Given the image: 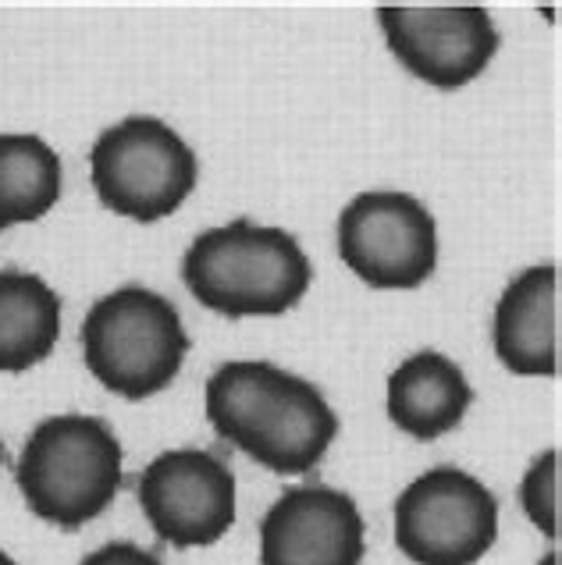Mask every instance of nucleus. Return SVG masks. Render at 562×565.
Returning a JSON list of instances; mask_svg holds the SVG:
<instances>
[{
  "instance_id": "nucleus-1",
  "label": "nucleus",
  "mask_w": 562,
  "mask_h": 565,
  "mask_svg": "<svg viewBox=\"0 0 562 565\" xmlns=\"http://www.w3.org/2000/svg\"><path fill=\"white\" fill-rule=\"evenodd\" d=\"M203 409L218 438L278 477L317 470L339 438V416L317 384L261 360L218 366L206 381Z\"/></svg>"
},
{
  "instance_id": "nucleus-2",
  "label": "nucleus",
  "mask_w": 562,
  "mask_h": 565,
  "mask_svg": "<svg viewBox=\"0 0 562 565\" xmlns=\"http://www.w3.org/2000/svg\"><path fill=\"white\" fill-rule=\"evenodd\" d=\"M182 281L192 299L221 317H282L310 292L314 267L285 228L229 221L192 238Z\"/></svg>"
},
{
  "instance_id": "nucleus-3",
  "label": "nucleus",
  "mask_w": 562,
  "mask_h": 565,
  "mask_svg": "<svg viewBox=\"0 0 562 565\" xmlns=\"http://www.w3.org/2000/svg\"><path fill=\"white\" fill-rule=\"evenodd\" d=\"M25 505L43 523L78 530L104 515L121 491L125 451L107 419L86 413L46 416L29 430L14 462Z\"/></svg>"
},
{
  "instance_id": "nucleus-4",
  "label": "nucleus",
  "mask_w": 562,
  "mask_h": 565,
  "mask_svg": "<svg viewBox=\"0 0 562 565\" xmlns=\"http://www.w3.org/2000/svg\"><path fill=\"white\" fill-rule=\"evenodd\" d=\"M78 338L89 374L128 402L174 384L189 352L179 310L147 285H121L96 299Z\"/></svg>"
},
{
  "instance_id": "nucleus-5",
  "label": "nucleus",
  "mask_w": 562,
  "mask_h": 565,
  "mask_svg": "<svg viewBox=\"0 0 562 565\" xmlns=\"http://www.w3.org/2000/svg\"><path fill=\"white\" fill-rule=\"evenodd\" d=\"M89 179L110 214L157 224L192 196L200 182V160L168 121L128 115L96 136Z\"/></svg>"
},
{
  "instance_id": "nucleus-6",
  "label": "nucleus",
  "mask_w": 562,
  "mask_h": 565,
  "mask_svg": "<svg viewBox=\"0 0 562 565\" xmlns=\"http://www.w3.org/2000/svg\"><path fill=\"white\" fill-rule=\"evenodd\" d=\"M499 537V502L485 480L438 466L395 498V544L413 565H477Z\"/></svg>"
},
{
  "instance_id": "nucleus-7",
  "label": "nucleus",
  "mask_w": 562,
  "mask_h": 565,
  "mask_svg": "<svg viewBox=\"0 0 562 565\" xmlns=\"http://www.w3.org/2000/svg\"><path fill=\"white\" fill-rule=\"evenodd\" d=\"M339 256L371 288H421L438 267L435 214L410 192H360L339 214Z\"/></svg>"
},
{
  "instance_id": "nucleus-8",
  "label": "nucleus",
  "mask_w": 562,
  "mask_h": 565,
  "mask_svg": "<svg viewBox=\"0 0 562 565\" xmlns=\"http://www.w3.org/2000/svg\"><path fill=\"white\" fill-rule=\"evenodd\" d=\"M378 25L403 68L435 89H463L499 54V29L480 4H381Z\"/></svg>"
},
{
  "instance_id": "nucleus-9",
  "label": "nucleus",
  "mask_w": 562,
  "mask_h": 565,
  "mask_svg": "<svg viewBox=\"0 0 562 565\" xmlns=\"http://www.w3.org/2000/svg\"><path fill=\"white\" fill-rule=\"evenodd\" d=\"M139 509L165 544L211 547L235 526V473L203 448L160 451L139 477Z\"/></svg>"
},
{
  "instance_id": "nucleus-10",
  "label": "nucleus",
  "mask_w": 562,
  "mask_h": 565,
  "mask_svg": "<svg viewBox=\"0 0 562 565\" xmlns=\"http://www.w3.org/2000/svg\"><path fill=\"white\" fill-rule=\"evenodd\" d=\"M363 552L360 505L328 483H296L261 520V565H360Z\"/></svg>"
},
{
  "instance_id": "nucleus-11",
  "label": "nucleus",
  "mask_w": 562,
  "mask_h": 565,
  "mask_svg": "<svg viewBox=\"0 0 562 565\" xmlns=\"http://www.w3.org/2000/svg\"><path fill=\"white\" fill-rule=\"evenodd\" d=\"M491 345L520 377L559 374V267L538 264L517 274L495 302Z\"/></svg>"
},
{
  "instance_id": "nucleus-12",
  "label": "nucleus",
  "mask_w": 562,
  "mask_h": 565,
  "mask_svg": "<svg viewBox=\"0 0 562 565\" xmlns=\"http://www.w3.org/2000/svg\"><path fill=\"white\" fill-rule=\"evenodd\" d=\"M474 406V387L463 366L435 349L403 360L389 374L384 409L392 424L416 441H438L463 424Z\"/></svg>"
},
{
  "instance_id": "nucleus-13",
  "label": "nucleus",
  "mask_w": 562,
  "mask_h": 565,
  "mask_svg": "<svg viewBox=\"0 0 562 565\" xmlns=\"http://www.w3.org/2000/svg\"><path fill=\"white\" fill-rule=\"evenodd\" d=\"M61 338V296L40 274L0 270V374H25Z\"/></svg>"
},
{
  "instance_id": "nucleus-14",
  "label": "nucleus",
  "mask_w": 562,
  "mask_h": 565,
  "mask_svg": "<svg viewBox=\"0 0 562 565\" xmlns=\"http://www.w3.org/2000/svg\"><path fill=\"white\" fill-rule=\"evenodd\" d=\"M61 157L46 139L29 132L0 136V221L4 228L46 217L61 200Z\"/></svg>"
},
{
  "instance_id": "nucleus-15",
  "label": "nucleus",
  "mask_w": 562,
  "mask_h": 565,
  "mask_svg": "<svg viewBox=\"0 0 562 565\" xmlns=\"http://www.w3.org/2000/svg\"><path fill=\"white\" fill-rule=\"evenodd\" d=\"M523 515L541 537L559 541V448H544L520 480Z\"/></svg>"
},
{
  "instance_id": "nucleus-16",
  "label": "nucleus",
  "mask_w": 562,
  "mask_h": 565,
  "mask_svg": "<svg viewBox=\"0 0 562 565\" xmlns=\"http://www.w3.org/2000/svg\"><path fill=\"white\" fill-rule=\"evenodd\" d=\"M78 565H165L153 552H147L142 544H132V541H110L104 547H96L89 552Z\"/></svg>"
},
{
  "instance_id": "nucleus-17",
  "label": "nucleus",
  "mask_w": 562,
  "mask_h": 565,
  "mask_svg": "<svg viewBox=\"0 0 562 565\" xmlns=\"http://www.w3.org/2000/svg\"><path fill=\"white\" fill-rule=\"evenodd\" d=\"M538 565H559V552H549V555H544Z\"/></svg>"
},
{
  "instance_id": "nucleus-18",
  "label": "nucleus",
  "mask_w": 562,
  "mask_h": 565,
  "mask_svg": "<svg viewBox=\"0 0 562 565\" xmlns=\"http://www.w3.org/2000/svg\"><path fill=\"white\" fill-rule=\"evenodd\" d=\"M0 565H19V562H14V558L4 552V547H0Z\"/></svg>"
},
{
  "instance_id": "nucleus-19",
  "label": "nucleus",
  "mask_w": 562,
  "mask_h": 565,
  "mask_svg": "<svg viewBox=\"0 0 562 565\" xmlns=\"http://www.w3.org/2000/svg\"><path fill=\"white\" fill-rule=\"evenodd\" d=\"M0 466H4V445H0Z\"/></svg>"
},
{
  "instance_id": "nucleus-20",
  "label": "nucleus",
  "mask_w": 562,
  "mask_h": 565,
  "mask_svg": "<svg viewBox=\"0 0 562 565\" xmlns=\"http://www.w3.org/2000/svg\"><path fill=\"white\" fill-rule=\"evenodd\" d=\"M0 232H4V221H0Z\"/></svg>"
}]
</instances>
